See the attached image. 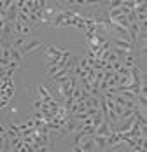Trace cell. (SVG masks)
Returning a JSON list of instances; mask_svg holds the SVG:
<instances>
[{"label": "cell", "instance_id": "6da1fadb", "mask_svg": "<svg viewBox=\"0 0 147 152\" xmlns=\"http://www.w3.org/2000/svg\"><path fill=\"white\" fill-rule=\"evenodd\" d=\"M37 47H42V42H40V40H37V39H30L28 42H26L25 46L21 47L19 51H21V54H26V53H32V51H35Z\"/></svg>", "mask_w": 147, "mask_h": 152}, {"label": "cell", "instance_id": "7a4b0ae2", "mask_svg": "<svg viewBox=\"0 0 147 152\" xmlns=\"http://www.w3.org/2000/svg\"><path fill=\"white\" fill-rule=\"evenodd\" d=\"M79 145H81L82 151H86V152L88 151H95V149H96V143H95V138L93 137H84L82 140H81Z\"/></svg>", "mask_w": 147, "mask_h": 152}, {"label": "cell", "instance_id": "3957f363", "mask_svg": "<svg viewBox=\"0 0 147 152\" xmlns=\"http://www.w3.org/2000/svg\"><path fill=\"white\" fill-rule=\"evenodd\" d=\"M110 133H112V128H110V124H109V122H107L105 119H103V122L100 124V126H98V128H96V133H95V135H102V137H109Z\"/></svg>", "mask_w": 147, "mask_h": 152}, {"label": "cell", "instance_id": "277c9868", "mask_svg": "<svg viewBox=\"0 0 147 152\" xmlns=\"http://www.w3.org/2000/svg\"><path fill=\"white\" fill-rule=\"evenodd\" d=\"M37 91H39V96L44 100V103H51V102H53V96L49 94V89H47L46 86H42V84H40V86L37 88Z\"/></svg>", "mask_w": 147, "mask_h": 152}, {"label": "cell", "instance_id": "5b68a950", "mask_svg": "<svg viewBox=\"0 0 147 152\" xmlns=\"http://www.w3.org/2000/svg\"><path fill=\"white\" fill-rule=\"evenodd\" d=\"M114 46L119 47V49H124V51H128V49H132V42H130V40H126V39H119V37H116V40H114Z\"/></svg>", "mask_w": 147, "mask_h": 152}, {"label": "cell", "instance_id": "8992f818", "mask_svg": "<svg viewBox=\"0 0 147 152\" xmlns=\"http://www.w3.org/2000/svg\"><path fill=\"white\" fill-rule=\"evenodd\" d=\"M93 138H95L96 149H107V137H102V135H93Z\"/></svg>", "mask_w": 147, "mask_h": 152}, {"label": "cell", "instance_id": "52a82bcc", "mask_svg": "<svg viewBox=\"0 0 147 152\" xmlns=\"http://www.w3.org/2000/svg\"><path fill=\"white\" fill-rule=\"evenodd\" d=\"M65 19H67V18H65V14H63V12H58V14L51 19V25H54V26H63Z\"/></svg>", "mask_w": 147, "mask_h": 152}, {"label": "cell", "instance_id": "ba28073f", "mask_svg": "<svg viewBox=\"0 0 147 152\" xmlns=\"http://www.w3.org/2000/svg\"><path fill=\"white\" fill-rule=\"evenodd\" d=\"M26 42H28V39H26V37H14V40H12L11 44H12V47H14V49H21V47L25 46Z\"/></svg>", "mask_w": 147, "mask_h": 152}, {"label": "cell", "instance_id": "9c48e42d", "mask_svg": "<svg viewBox=\"0 0 147 152\" xmlns=\"http://www.w3.org/2000/svg\"><path fill=\"white\" fill-rule=\"evenodd\" d=\"M119 63H121L123 66H126V68H132V66H135V58H133V56H130V54H128L126 58H123V60L119 61Z\"/></svg>", "mask_w": 147, "mask_h": 152}, {"label": "cell", "instance_id": "30bf717a", "mask_svg": "<svg viewBox=\"0 0 147 152\" xmlns=\"http://www.w3.org/2000/svg\"><path fill=\"white\" fill-rule=\"evenodd\" d=\"M11 54H12V60L18 61L19 65H23V54H21V51H19V49H14V47H12Z\"/></svg>", "mask_w": 147, "mask_h": 152}, {"label": "cell", "instance_id": "8fae6325", "mask_svg": "<svg viewBox=\"0 0 147 152\" xmlns=\"http://www.w3.org/2000/svg\"><path fill=\"white\" fill-rule=\"evenodd\" d=\"M110 51H112V53H114V54H116V56H119V58H126V56H128V54H130V53H128V51H124V49H119V47H110Z\"/></svg>", "mask_w": 147, "mask_h": 152}, {"label": "cell", "instance_id": "7c38bea8", "mask_svg": "<svg viewBox=\"0 0 147 152\" xmlns=\"http://www.w3.org/2000/svg\"><path fill=\"white\" fill-rule=\"evenodd\" d=\"M146 2H138V4H137V7H135V9H133V12H135V14H146Z\"/></svg>", "mask_w": 147, "mask_h": 152}, {"label": "cell", "instance_id": "4fadbf2b", "mask_svg": "<svg viewBox=\"0 0 147 152\" xmlns=\"http://www.w3.org/2000/svg\"><path fill=\"white\" fill-rule=\"evenodd\" d=\"M102 122H103V114H102V110H100L96 115H93V126H95V128H98Z\"/></svg>", "mask_w": 147, "mask_h": 152}, {"label": "cell", "instance_id": "5bb4252c", "mask_svg": "<svg viewBox=\"0 0 147 152\" xmlns=\"http://www.w3.org/2000/svg\"><path fill=\"white\" fill-rule=\"evenodd\" d=\"M11 51H12V47H9V49H2V60H12V54H11Z\"/></svg>", "mask_w": 147, "mask_h": 152}, {"label": "cell", "instance_id": "9a60e30c", "mask_svg": "<svg viewBox=\"0 0 147 152\" xmlns=\"http://www.w3.org/2000/svg\"><path fill=\"white\" fill-rule=\"evenodd\" d=\"M137 4H138L137 0H124V2H123V5H124V7H128L130 11H133V9L137 7Z\"/></svg>", "mask_w": 147, "mask_h": 152}, {"label": "cell", "instance_id": "2e32d148", "mask_svg": "<svg viewBox=\"0 0 147 152\" xmlns=\"http://www.w3.org/2000/svg\"><path fill=\"white\" fill-rule=\"evenodd\" d=\"M42 105H44V100H42V98H40V96H39V98H35V100H33V107H35V108H37V110H40V108H42Z\"/></svg>", "mask_w": 147, "mask_h": 152}, {"label": "cell", "instance_id": "e0dca14e", "mask_svg": "<svg viewBox=\"0 0 147 152\" xmlns=\"http://www.w3.org/2000/svg\"><path fill=\"white\" fill-rule=\"evenodd\" d=\"M118 75H130L132 77V74H130V68H126V66H121L118 70Z\"/></svg>", "mask_w": 147, "mask_h": 152}, {"label": "cell", "instance_id": "ac0fdd59", "mask_svg": "<svg viewBox=\"0 0 147 152\" xmlns=\"http://www.w3.org/2000/svg\"><path fill=\"white\" fill-rule=\"evenodd\" d=\"M79 68H81V70H86V68H88V58H86V56H84L82 60H79Z\"/></svg>", "mask_w": 147, "mask_h": 152}, {"label": "cell", "instance_id": "d6986e66", "mask_svg": "<svg viewBox=\"0 0 147 152\" xmlns=\"http://www.w3.org/2000/svg\"><path fill=\"white\" fill-rule=\"evenodd\" d=\"M86 112H88V115H89V117H93V115H96V114L100 112V108H95V107H89V108L86 110Z\"/></svg>", "mask_w": 147, "mask_h": 152}, {"label": "cell", "instance_id": "ffe728a7", "mask_svg": "<svg viewBox=\"0 0 147 152\" xmlns=\"http://www.w3.org/2000/svg\"><path fill=\"white\" fill-rule=\"evenodd\" d=\"M35 23H40V21H39V18H37V14H33V12H30V25L33 26Z\"/></svg>", "mask_w": 147, "mask_h": 152}, {"label": "cell", "instance_id": "44dd1931", "mask_svg": "<svg viewBox=\"0 0 147 152\" xmlns=\"http://www.w3.org/2000/svg\"><path fill=\"white\" fill-rule=\"evenodd\" d=\"M116 61H119L118 56H116V54L110 51V54H109V58H107V63H116Z\"/></svg>", "mask_w": 147, "mask_h": 152}, {"label": "cell", "instance_id": "7402d4cb", "mask_svg": "<svg viewBox=\"0 0 147 152\" xmlns=\"http://www.w3.org/2000/svg\"><path fill=\"white\" fill-rule=\"evenodd\" d=\"M121 4H123V0H112L110 2V7L112 9H118V7H121Z\"/></svg>", "mask_w": 147, "mask_h": 152}, {"label": "cell", "instance_id": "603a6c76", "mask_svg": "<svg viewBox=\"0 0 147 152\" xmlns=\"http://www.w3.org/2000/svg\"><path fill=\"white\" fill-rule=\"evenodd\" d=\"M114 112H116L118 115H121V112H123V107H121V105H118V103H116V105H114Z\"/></svg>", "mask_w": 147, "mask_h": 152}, {"label": "cell", "instance_id": "cb8c5ba5", "mask_svg": "<svg viewBox=\"0 0 147 152\" xmlns=\"http://www.w3.org/2000/svg\"><path fill=\"white\" fill-rule=\"evenodd\" d=\"M18 66H19V63H18V61H14V60L11 61V65H9V68H14V70L18 68Z\"/></svg>", "mask_w": 147, "mask_h": 152}, {"label": "cell", "instance_id": "d4e9b609", "mask_svg": "<svg viewBox=\"0 0 147 152\" xmlns=\"http://www.w3.org/2000/svg\"><path fill=\"white\" fill-rule=\"evenodd\" d=\"M7 102H9V98H7V96H2V103H0V105H2V108L7 105Z\"/></svg>", "mask_w": 147, "mask_h": 152}, {"label": "cell", "instance_id": "484cf974", "mask_svg": "<svg viewBox=\"0 0 147 152\" xmlns=\"http://www.w3.org/2000/svg\"><path fill=\"white\" fill-rule=\"evenodd\" d=\"M82 21H84V19H82ZM82 21H81V23L77 25V28H81V30H88V26H86V25H84Z\"/></svg>", "mask_w": 147, "mask_h": 152}]
</instances>
